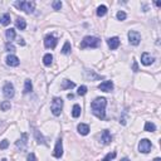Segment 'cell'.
Masks as SVG:
<instances>
[{"mask_svg":"<svg viewBox=\"0 0 161 161\" xmlns=\"http://www.w3.org/2000/svg\"><path fill=\"white\" fill-rule=\"evenodd\" d=\"M5 35H7V39L10 42V43H11V40H14L15 39V37H16V34H15V30H14V29H8V30L7 32H5Z\"/></svg>","mask_w":161,"mask_h":161,"instance_id":"obj_23","label":"cell"},{"mask_svg":"<svg viewBox=\"0 0 161 161\" xmlns=\"http://www.w3.org/2000/svg\"><path fill=\"white\" fill-rule=\"evenodd\" d=\"M107 14V7L106 5H99L97 8V15L98 16H105Z\"/></svg>","mask_w":161,"mask_h":161,"instance_id":"obj_26","label":"cell"},{"mask_svg":"<svg viewBox=\"0 0 161 161\" xmlns=\"http://www.w3.org/2000/svg\"><path fill=\"white\" fill-rule=\"evenodd\" d=\"M154 61H155V58L150 54V53H147V52L142 53V56H141V63L144 64V65H151L154 63Z\"/></svg>","mask_w":161,"mask_h":161,"instance_id":"obj_12","label":"cell"},{"mask_svg":"<svg viewBox=\"0 0 161 161\" xmlns=\"http://www.w3.org/2000/svg\"><path fill=\"white\" fill-rule=\"evenodd\" d=\"M132 69H134V72H137V70H139V65H137V62H136V61L134 62V65H132Z\"/></svg>","mask_w":161,"mask_h":161,"instance_id":"obj_37","label":"cell"},{"mask_svg":"<svg viewBox=\"0 0 161 161\" xmlns=\"http://www.w3.org/2000/svg\"><path fill=\"white\" fill-rule=\"evenodd\" d=\"M11 108V105L9 101H3L1 103H0V110L1 111H9Z\"/></svg>","mask_w":161,"mask_h":161,"instance_id":"obj_29","label":"cell"},{"mask_svg":"<svg viewBox=\"0 0 161 161\" xmlns=\"http://www.w3.org/2000/svg\"><path fill=\"white\" fill-rule=\"evenodd\" d=\"M43 63H44V65H47V67H49V65L53 63V56L50 54V53H47V54L43 57Z\"/></svg>","mask_w":161,"mask_h":161,"instance_id":"obj_24","label":"cell"},{"mask_svg":"<svg viewBox=\"0 0 161 161\" xmlns=\"http://www.w3.org/2000/svg\"><path fill=\"white\" fill-rule=\"evenodd\" d=\"M151 148H152V144H151V141L150 140H147V139H142L140 141V144H139V151L142 152V154H148L151 151Z\"/></svg>","mask_w":161,"mask_h":161,"instance_id":"obj_6","label":"cell"},{"mask_svg":"<svg viewBox=\"0 0 161 161\" xmlns=\"http://www.w3.org/2000/svg\"><path fill=\"white\" fill-rule=\"evenodd\" d=\"M98 89H101V91H103V92H111L112 89H113L112 81H105V82H102L101 85H98Z\"/></svg>","mask_w":161,"mask_h":161,"instance_id":"obj_16","label":"cell"},{"mask_svg":"<svg viewBox=\"0 0 161 161\" xmlns=\"http://www.w3.org/2000/svg\"><path fill=\"white\" fill-rule=\"evenodd\" d=\"M145 131H147V132H155V131H156V126H155V123L147 121L145 123Z\"/></svg>","mask_w":161,"mask_h":161,"instance_id":"obj_25","label":"cell"},{"mask_svg":"<svg viewBox=\"0 0 161 161\" xmlns=\"http://www.w3.org/2000/svg\"><path fill=\"white\" fill-rule=\"evenodd\" d=\"M107 44H108L110 49L115 50V49H117L118 47H120V38L118 37H112L110 39H107Z\"/></svg>","mask_w":161,"mask_h":161,"instance_id":"obj_15","label":"cell"},{"mask_svg":"<svg viewBox=\"0 0 161 161\" xmlns=\"http://www.w3.org/2000/svg\"><path fill=\"white\" fill-rule=\"evenodd\" d=\"M5 50L7 52H15V47L13 45V43H10V42H8L7 44H5Z\"/></svg>","mask_w":161,"mask_h":161,"instance_id":"obj_34","label":"cell"},{"mask_svg":"<svg viewBox=\"0 0 161 161\" xmlns=\"http://www.w3.org/2000/svg\"><path fill=\"white\" fill-rule=\"evenodd\" d=\"M57 43H58L57 38L54 37V35H52V34H48L44 38V47L45 48H48V49H54L57 47Z\"/></svg>","mask_w":161,"mask_h":161,"instance_id":"obj_8","label":"cell"},{"mask_svg":"<svg viewBox=\"0 0 161 161\" xmlns=\"http://www.w3.org/2000/svg\"><path fill=\"white\" fill-rule=\"evenodd\" d=\"M101 142L103 145H110L112 142V135L110 134L108 130H103L102 135H101Z\"/></svg>","mask_w":161,"mask_h":161,"instance_id":"obj_14","label":"cell"},{"mask_svg":"<svg viewBox=\"0 0 161 161\" xmlns=\"http://www.w3.org/2000/svg\"><path fill=\"white\" fill-rule=\"evenodd\" d=\"M155 5L156 7H161V1H155Z\"/></svg>","mask_w":161,"mask_h":161,"instance_id":"obj_39","label":"cell"},{"mask_svg":"<svg viewBox=\"0 0 161 161\" xmlns=\"http://www.w3.org/2000/svg\"><path fill=\"white\" fill-rule=\"evenodd\" d=\"M62 1H61V0H56V1H53L52 3V8L53 9H54V10H61L62 9Z\"/></svg>","mask_w":161,"mask_h":161,"instance_id":"obj_31","label":"cell"},{"mask_svg":"<svg viewBox=\"0 0 161 161\" xmlns=\"http://www.w3.org/2000/svg\"><path fill=\"white\" fill-rule=\"evenodd\" d=\"M0 22H1V24L3 25H9L10 24V15L8 14V13H5L3 16H1V19H0Z\"/></svg>","mask_w":161,"mask_h":161,"instance_id":"obj_28","label":"cell"},{"mask_svg":"<svg viewBox=\"0 0 161 161\" xmlns=\"http://www.w3.org/2000/svg\"><path fill=\"white\" fill-rule=\"evenodd\" d=\"M85 77L87 81H97V79H103V76L97 74L92 69H86L85 70Z\"/></svg>","mask_w":161,"mask_h":161,"instance_id":"obj_10","label":"cell"},{"mask_svg":"<svg viewBox=\"0 0 161 161\" xmlns=\"http://www.w3.org/2000/svg\"><path fill=\"white\" fill-rule=\"evenodd\" d=\"M77 130H78V132L82 136H86V135L89 134V126L87 123H79L78 126H77Z\"/></svg>","mask_w":161,"mask_h":161,"instance_id":"obj_17","label":"cell"},{"mask_svg":"<svg viewBox=\"0 0 161 161\" xmlns=\"http://www.w3.org/2000/svg\"><path fill=\"white\" fill-rule=\"evenodd\" d=\"M3 94H4V97L8 98V99L14 97L15 89H14V86H13V83H11V82H7L4 85V87H3Z\"/></svg>","mask_w":161,"mask_h":161,"instance_id":"obj_5","label":"cell"},{"mask_svg":"<svg viewBox=\"0 0 161 161\" xmlns=\"http://www.w3.org/2000/svg\"><path fill=\"white\" fill-rule=\"evenodd\" d=\"M33 91V83L30 79H25L24 82V91H23V93L27 94V93H30Z\"/></svg>","mask_w":161,"mask_h":161,"instance_id":"obj_20","label":"cell"},{"mask_svg":"<svg viewBox=\"0 0 161 161\" xmlns=\"http://www.w3.org/2000/svg\"><path fill=\"white\" fill-rule=\"evenodd\" d=\"M67 97H68L69 99H72V98H73L74 96H73V94H72V93H69V94H68V96H67Z\"/></svg>","mask_w":161,"mask_h":161,"instance_id":"obj_40","label":"cell"},{"mask_svg":"<svg viewBox=\"0 0 161 161\" xmlns=\"http://www.w3.org/2000/svg\"><path fill=\"white\" fill-rule=\"evenodd\" d=\"M106 106H107V99L105 97H97L91 103V110L92 113L99 120H105L106 118Z\"/></svg>","mask_w":161,"mask_h":161,"instance_id":"obj_1","label":"cell"},{"mask_svg":"<svg viewBox=\"0 0 161 161\" xmlns=\"http://www.w3.org/2000/svg\"><path fill=\"white\" fill-rule=\"evenodd\" d=\"M27 145H28V134L23 132L22 137L15 142V146H16V148H20V150H25Z\"/></svg>","mask_w":161,"mask_h":161,"instance_id":"obj_11","label":"cell"},{"mask_svg":"<svg viewBox=\"0 0 161 161\" xmlns=\"http://www.w3.org/2000/svg\"><path fill=\"white\" fill-rule=\"evenodd\" d=\"M154 161H161V159L160 157H156V159H154Z\"/></svg>","mask_w":161,"mask_h":161,"instance_id":"obj_42","label":"cell"},{"mask_svg":"<svg viewBox=\"0 0 161 161\" xmlns=\"http://www.w3.org/2000/svg\"><path fill=\"white\" fill-rule=\"evenodd\" d=\"M15 25L19 30H24L27 28V22H25V19H23V18H18L15 20Z\"/></svg>","mask_w":161,"mask_h":161,"instance_id":"obj_19","label":"cell"},{"mask_svg":"<svg viewBox=\"0 0 161 161\" xmlns=\"http://www.w3.org/2000/svg\"><path fill=\"white\" fill-rule=\"evenodd\" d=\"M18 43H19V44H20L22 47H24V45H25V40L23 39V38H20L19 40H18Z\"/></svg>","mask_w":161,"mask_h":161,"instance_id":"obj_38","label":"cell"},{"mask_svg":"<svg viewBox=\"0 0 161 161\" xmlns=\"http://www.w3.org/2000/svg\"><path fill=\"white\" fill-rule=\"evenodd\" d=\"M81 106L79 105H74L73 108H72V117L73 118H78L81 116Z\"/></svg>","mask_w":161,"mask_h":161,"instance_id":"obj_22","label":"cell"},{"mask_svg":"<svg viewBox=\"0 0 161 161\" xmlns=\"http://www.w3.org/2000/svg\"><path fill=\"white\" fill-rule=\"evenodd\" d=\"M116 155H117V154H116L115 151H113V152H108L101 161H111V160H113V159L116 157Z\"/></svg>","mask_w":161,"mask_h":161,"instance_id":"obj_30","label":"cell"},{"mask_svg":"<svg viewBox=\"0 0 161 161\" xmlns=\"http://www.w3.org/2000/svg\"><path fill=\"white\" fill-rule=\"evenodd\" d=\"M74 87H76L74 82H70L69 79H63V82H62V88L63 89H72Z\"/></svg>","mask_w":161,"mask_h":161,"instance_id":"obj_21","label":"cell"},{"mask_svg":"<svg viewBox=\"0 0 161 161\" xmlns=\"http://www.w3.org/2000/svg\"><path fill=\"white\" fill-rule=\"evenodd\" d=\"M101 44V40L96 37H91V35H87V37L83 38V40L81 42V48L86 49V48H98Z\"/></svg>","mask_w":161,"mask_h":161,"instance_id":"obj_2","label":"cell"},{"mask_svg":"<svg viewBox=\"0 0 161 161\" xmlns=\"http://www.w3.org/2000/svg\"><path fill=\"white\" fill-rule=\"evenodd\" d=\"M8 146H9V141L8 140L0 141V150H5V148H8Z\"/></svg>","mask_w":161,"mask_h":161,"instance_id":"obj_35","label":"cell"},{"mask_svg":"<svg viewBox=\"0 0 161 161\" xmlns=\"http://www.w3.org/2000/svg\"><path fill=\"white\" fill-rule=\"evenodd\" d=\"M128 42L131 45H139L141 42V34L136 30H130L128 32Z\"/></svg>","mask_w":161,"mask_h":161,"instance_id":"obj_7","label":"cell"},{"mask_svg":"<svg viewBox=\"0 0 161 161\" xmlns=\"http://www.w3.org/2000/svg\"><path fill=\"white\" fill-rule=\"evenodd\" d=\"M14 7L18 8L19 10H23L27 14H32V13H34V10H35V3L34 1H24V0H22V1H15Z\"/></svg>","mask_w":161,"mask_h":161,"instance_id":"obj_3","label":"cell"},{"mask_svg":"<svg viewBox=\"0 0 161 161\" xmlns=\"http://www.w3.org/2000/svg\"><path fill=\"white\" fill-rule=\"evenodd\" d=\"M53 156L56 159H61L63 156V141L62 139L59 137L56 142V146H54V151H53Z\"/></svg>","mask_w":161,"mask_h":161,"instance_id":"obj_9","label":"cell"},{"mask_svg":"<svg viewBox=\"0 0 161 161\" xmlns=\"http://www.w3.org/2000/svg\"><path fill=\"white\" fill-rule=\"evenodd\" d=\"M27 161H37V157H35V155L33 152H30L28 155V157H27Z\"/></svg>","mask_w":161,"mask_h":161,"instance_id":"obj_36","label":"cell"},{"mask_svg":"<svg viewBox=\"0 0 161 161\" xmlns=\"http://www.w3.org/2000/svg\"><path fill=\"white\" fill-rule=\"evenodd\" d=\"M86 93H87V87L86 86H81L78 88V91H77V94H78V96H85Z\"/></svg>","mask_w":161,"mask_h":161,"instance_id":"obj_33","label":"cell"},{"mask_svg":"<svg viewBox=\"0 0 161 161\" xmlns=\"http://www.w3.org/2000/svg\"><path fill=\"white\" fill-rule=\"evenodd\" d=\"M70 50H72V47H70V43H69V42H65L64 45H63V48H62V53H63V54L67 56V54H69V53H70Z\"/></svg>","mask_w":161,"mask_h":161,"instance_id":"obj_27","label":"cell"},{"mask_svg":"<svg viewBox=\"0 0 161 161\" xmlns=\"http://www.w3.org/2000/svg\"><path fill=\"white\" fill-rule=\"evenodd\" d=\"M121 161H131L128 157H123V159H121Z\"/></svg>","mask_w":161,"mask_h":161,"instance_id":"obj_41","label":"cell"},{"mask_svg":"<svg viewBox=\"0 0 161 161\" xmlns=\"http://www.w3.org/2000/svg\"><path fill=\"white\" fill-rule=\"evenodd\" d=\"M116 16H117V20H120V22H123V20H125V19H126V18H127L126 13H125V11H122V10H120V11H118Z\"/></svg>","mask_w":161,"mask_h":161,"instance_id":"obj_32","label":"cell"},{"mask_svg":"<svg viewBox=\"0 0 161 161\" xmlns=\"http://www.w3.org/2000/svg\"><path fill=\"white\" fill-rule=\"evenodd\" d=\"M1 161H7V159H3V160H1Z\"/></svg>","mask_w":161,"mask_h":161,"instance_id":"obj_43","label":"cell"},{"mask_svg":"<svg viewBox=\"0 0 161 161\" xmlns=\"http://www.w3.org/2000/svg\"><path fill=\"white\" fill-rule=\"evenodd\" d=\"M5 62H7V64L10 65V67H18L19 63H20L19 58H18L16 56H14V54H9L7 58H5Z\"/></svg>","mask_w":161,"mask_h":161,"instance_id":"obj_13","label":"cell"},{"mask_svg":"<svg viewBox=\"0 0 161 161\" xmlns=\"http://www.w3.org/2000/svg\"><path fill=\"white\" fill-rule=\"evenodd\" d=\"M63 110V99L59 97H54L50 103V111L54 116H59Z\"/></svg>","mask_w":161,"mask_h":161,"instance_id":"obj_4","label":"cell"},{"mask_svg":"<svg viewBox=\"0 0 161 161\" xmlns=\"http://www.w3.org/2000/svg\"><path fill=\"white\" fill-rule=\"evenodd\" d=\"M34 137H35V140H37L38 144H42V145H47V142H45V139H44V136L40 134V131L38 130H34Z\"/></svg>","mask_w":161,"mask_h":161,"instance_id":"obj_18","label":"cell"}]
</instances>
